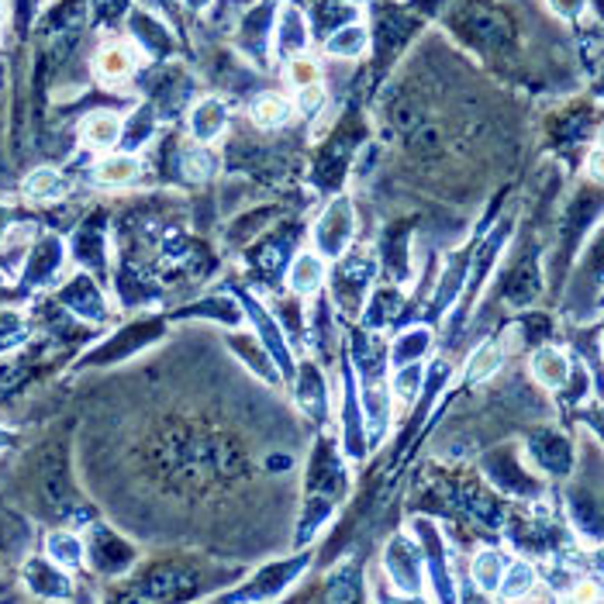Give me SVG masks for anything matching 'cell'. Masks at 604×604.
<instances>
[{
  "label": "cell",
  "mask_w": 604,
  "mask_h": 604,
  "mask_svg": "<svg viewBox=\"0 0 604 604\" xmlns=\"http://www.w3.org/2000/svg\"><path fill=\"white\" fill-rule=\"evenodd\" d=\"M66 259V249L63 242H59L56 235H46L38 246H32L28 252V263H25V284H49V280L59 273V267H63Z\"/></svg>",
  "instance_id": "obj_3"
},
{
  "label": "cell",
  "mask_w": 604,
  "mask_h": 604,
  "mask_svg": "<svg viewBox=\"0 0 604 604\" xmlns=\"http://www.w3.org/2000/svg\"><path fill=\"white\" fill-rule=\"evenodd\" d=\"M22 580H25V588L35 597H46V601H59V597H70L73 594L70 570H63L49 556H32L25 567H22Z\"/></svg>",
  "instance_id": "obj_2"
},
{
  "label": "cell",
  "mask_w": 604,
  "mask_h": 604,
  "mask_svg": "<svg viewBox=\"0 0 604 604\" xmlns=\"http://www.w3.org/2000/svg\"><path fill=\"white\" fill-rule=\"evenodd\" d=\"M8 446H11V432L0 429V449H8Z\"/></svg>",
  "instance_id": "obj_23"
},
{
  "label": "cell",
  "mask_w": 604,
  "mask_h": 604,
  "mask_svg": "<svg viewBox=\"0 0 604 604\" xmlns=\"http://www.w3.org/2000/svg\"><path fill=\"white\" fill-rule=\"evenodd\" d=\"M66 190H70V184L59 170H35L25 180V194L32 200H59V197H66Z\"/></svg>",
  "instance_id": "obj_12"
},
{
  "label": "cell",
  "mask_w": 604,
  "mask_h": 604,
  "mask_svg": "<svg viewBox=\"0 0 604 604\" xmlns=\"http://www.w3.org/2000/svg\"><path fill=\"white\" fill-rule=\"evenodd\" d=\"M225 128V108L218 104V100H205V104H197L190 114V132L200 138V143H211V138Z\"/></svg>",
  "instance_id": "obj_13"
},
{
  "label": "cell",
  "mask_w": 604,
  "mask_h": 604,
  "mask_svg": "<svg viewBox=\"0 0 604 604\" xmlns=\"http://www.w3.org/2000/svg\"><path fill=\"white\" fill-rule=\"evenodd\" d=\"M532 373L542 387L550 391H559L563 384L570 380V359L563 349H553V346H542L535 356H532Z\"/></svg>",
  "instance_id": "obj_8"
},
{
  "label": "cell",
  "mask_w": 604,
  "mask_h": 604,
  "mask_svg": "<svg viewBox=\"0 0 604 604\" xmlns=\"http://www.w3.org/2000/svg\"><path fill=\"white\" fill-rule=\"evenodd\" d=\"M46 556L52 563H59L63 570H79L87 559V550H84V539L70 529H52L46 535Z\"/></svg>",
  "instance_id": "obj_7"
},
{
  "label": "cell",
  "mask_w": 604,
  "mask_h": 604,
  "mask_svg": "<svg viewBox=\"0 0 604 604\" xmlns=\"http://www.w3.org/2000/svg\"><path fill=\"white\" fill-rule=\"evenodd\" d=\"M473 580L480 583L483 591H497L501 577H505V556L494 553V550H483L473 556V567H470Z\"/></svg>",
  "instance_id": "obj_15"
},
{
  "label": "cell",
  "mask_w": 604,
  "mask_h": 604,
  "mask_svg": "<svg viewBox=\"0 0 604 604\" xmlns=\"http://www.w3.org/2000/svg\"><path fill=\"white\" fill-rule=\"evenodd\" d=\"M321 280H325V267H321L318 256H297L294 267H291V287L297 294H311L321 287Z\"/></svg>",
  "instance_id": "obj_14"
},
{
  "label": "cell",
  "mask_w": 604,
  "mask_h": 604,
  "mask_svg": "<svg viewBox=\"0 0 604 604\" xmlns=\"http://www.w3.org/2000/svg\"><path fill=\"white\" fill-rule=\"evenodd\" d=\"M121 135H125V121L114 111H94L84 118V125H79V143L87 149H100V152L114 149L121 143Z\"/></svg>",
  "instance_id": "obj_4"
},
{
  "label": "cell",
  "mask_w": 604,
  "mask_h": 604,
  "mask_svg": "<svg viewBox=\"0 0 604 604\" xmlns=\"http://www.w3.org/2000/svg\"><path fill=\"white\" fill-rule=\"evenodd\" d=\"M497 362H501V353L497 346H480L470 359V367H467V377L470 380H483V377H491L497 370Z\"/></svg>",
  "instance_id": "obj_18"
},
{
  "label": "cell",
  "mask_w": 604,
  "mask_h": 604,
  "mask_svg": "<svg viewBox=\"0 0 604 604\" xmlns=\"http://www.w3.org/2000/svg\"><path fill=\"white\" fill-rule=\"evenodd\" d=\"M0 22H4V4H0Z\"/></svg>",
  "instance_id": "obj_26"
},
{
  "label": "cell",
  "mask_w": 604,
  "mask_h": 604,
  "mask_svg": "<svg viewBox=\"0 0 604 604\" xmlns=\"http://www.w3.org/2000/svg\"><path fill=\"white\" fill-rule=\"evenodd\" d=\"M426 346H429V332H426V329H418V332H408V338H400V342H397L394 356H397L400 367H405V362H411L415 356L426 353Z\"/></svg>",
  "instance_id": "obj_19"
},
{
  "label": "cell",
  "mask_w": 604,
  "mask_h": 604,
  "mask_svg": "<svg viewBox=\"0 0 604 604\" xmlns=\"http://www.w3.org/2000/svg\"><path fill=\"white\" fill-rule=\"evenodd\" d=\"M329 52L332 56H362V52H367V28H359V25L338 28L329 38Z\"/></svg>",
  "instance_id": "obj_17"
},
{
  "label": "cell",
  "mask_w": 604,
  "mask_h": 604,
  "mask_svg": "<svg viewBox=\"0 0 604 604\" xmlns=\"http://www.w3.org/2000/svg\"><path fill=\"white\" fill-rule=\"evenodd\" d=\"M532 588H535V567H532V563H526V559H518V563H511V567L505 570V577H501L497 594L508 597V601H518V597L532 594Z\"/></svg>",
  "instance_id": "obj_11"
},
{
  "label": "cell",
  "mask_w": 604,
  "mask_h": 604,
  "mask_svg": "<svg viewBox=\"0 0 604 604\" xmlns=\"http://www.w3.org/2000/svg\"><path fill=\"white\" fill-rule=\"evenodd\" d=\"M601 349H604V346H601Z\"/></svg>",
  "instance_id": "obj_27"
},
{
  "label": "cell",
  "mask_w": 604,
  "mask_h": 604,
  "mask_svg": "<svg viewBox=\"0 0 604 604\" xmlns=\"http://www.w3.org/2000/svg\"><path fill=\"white\" fill-rule=\"evenodd\" d=\"M588 170H591V176L604 180V149H594V152L588 156Z\"/></svg>",
  "instance_id": "obj_22"
},
{
  "label": "cell",
  "mask_w": 604,
  "mask_h": 604,
  "mask_svg": "<svg viewBox=\"0 0 604 604\" xmlns=\"http://www.w3.org/2000/svg\"><path fill=\"white\" fill-rule=\"evenodd\" d=\"M84 550H87L90 567L97 574H108V577L128 570L132 559H135V550L118 532H111L108 526H94L84 539Z\"/></svg>",
  "instance_id": "obj_1"
},
{
  "label": "cell",
  "mask_w": 604,
  "mask_h": 604,
  "mask_svg": "<svg viewBox=\"0 0 604 604\" xmlns=\"http://www.w3.org/2000/svg\"><path fill=\"white\" fill-rule=\"evenodd\" d=\"M418 384H421V367L418 362H405V370L397 373V380H394V391L400 394V397H415L418 394Z\"/></svg>",
  "instance_id": "obj_21"
},
{
  "label": "cell",
  "mask_w": 604,
  "mask_h": 604,
  "mask_svg": "<svg viewBox=\"0 0 604 604\" xmlns=\"http://www.w3.org/2000/svg\"><path fill=\"white\" fill-rule=\"evenodd\" d=\"M597 149H604V132H601V143H597Z\"/></svg>",
  "instance_id": "obj_25"
},
{
  "label": "cell",
  "mask_w": 604,
  "mask_h": 604,
  "mask_svg": "<svg viewBox=\"0 0 604 604\" xmlns=\"http://www.w3.org/2000/svg\"><path fill=\"white\" fill-rule=\"evenodd\" d=\"M187 4H190V8H197V11H200V8H205V4H208V0H187Z\"/></svg>",
  "instance_id": "obj_24"
},
{
  "label": "cell",
  "mask_w": 604,
  "mask_h": 604,
  "mask_svg": "<svg viewBox=\"0 0 604 604\" xmlns=\"http://www.w3.org/2000/svg\"><path fill=\"white\" fill-rule=\"evenodd\" d=\"M97 76L104 79V84H125L135 70V59L128 52V46H108L97 52V63H94Z\"/></svg>",
  "instance_id": "obj_10"
},
{
  "label": "cell",
  "mask_w": 604,
  "mask_h": 604,
  "mask_svg": "<svg viewBox=\"0 0 604 604\" xmlns=\"http://www.w3.org/2000/svg\"><path fill=\"white\" fill-rule=\"evenodd\" d=\"M287 114H291V104H287L284 97H276V94L259 97V100H256V108H252L256 125H263V128H276V125H284Z\"/></svg>",
  "instance_id": "obj_16"
},
{
  "label": "cell",
  "mask_w": 604,
  "mask_h": 604,
  "mask_svg": "<svg viewBox=\"0 0 604 604\" xmlns=\"http://www.w3.org/2000/svg\"><path fill=\"white\" fill-rule=\"evenodd\" d=\"M280 38H284V49L291 52V46L294 49H300L305 46V22H300V14L297 11H284V22H280Z\"/></svg>",
  "instance_id": "obj_20"
},
{
  "label": "cell",
  "mask_w": 604,
  "mask_h": 604,
  "mask_svg": "<svg viewBox=\"0 0 604 604\" xmlns=\"http://www.w3.org/2000/svg\"><path fill=\"white\" fill-rule=\"evenodd\" d=\"M138 176V159L128 152H111L94 167V184L97 187H125Z\"/></svg>",
  "instance_id": "obj_9"
},
{
  "label": "cell",
  "mask_w": 604,
  "mask_h": 604,
  "mask_svg": "<svg viewBox=\"0 0 604 604\" xmlns=\"http://www.w3.org/2000/svg\"><path fill=\"white\" fill-rule=\"evenodd\" d=\"M59 300H63V305L73 311V315H79V318H90V321H97V318H104V297H100V291H97V284L87 276V273H79V276H73L70 284L59 291Z\"/></svg>",
  "instance_id": "obj_5"
},
{
  "label": "cell",
  "mask_w": 604,
  "mask_h": 604,
  "mask_svg": "<svg viewBox=\"0 0 604 604\" xmlns=\"http://www.w3.org/2000/svg\"><path fill=\"white\" fill-rule=\"evenodd\" d=\"M353 232V211L346 200H335L325 214V225H318V249H325V256H338L346 249Z\"/></svg>",
  "instance_id": "obj_6"
}]
</instances>
